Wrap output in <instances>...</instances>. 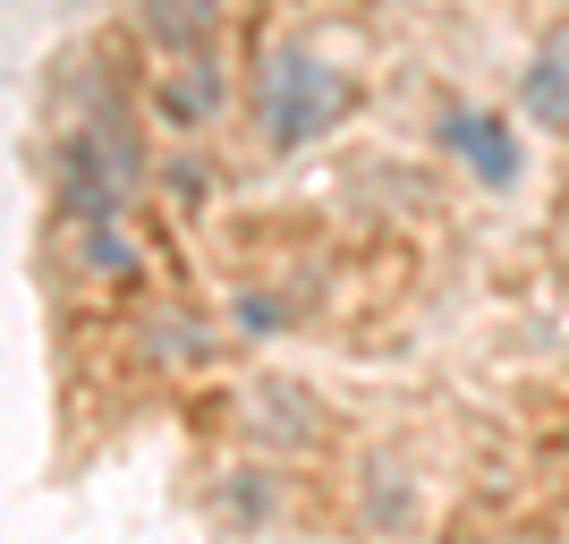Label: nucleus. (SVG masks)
<instances>
[{
	"mask_svg": "<svg viewBox=\"0 0 569 544\" xmlns=\"http://www.w3.org/2000/svg\"><path fill=\"white\" fill-rule=\"evenodd\" d=\"M527 102H536L545 119H569V51H552L545 69L527 77Z\"/></svg>",
	"mask_w": 569,
	"mask_h": 544,
	"instance_id": "f257e3e1",
	"label": "nucleus"
}]
</instances>
